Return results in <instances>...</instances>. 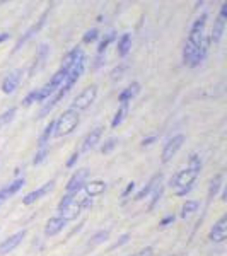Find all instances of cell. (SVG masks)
<instances>
[{
	"label": "cell",
	"instance_id": "1",
	"mask_svg": "<svg viewBox=\"0 0 227 256\" xmlns=\"http://www.w3.org/2000/svg\"><path fill=\"white\" fill-rule=\"evenodd\" d=\"M200 171H202V160L196 154H193L192 158H190L188 168L181 169V171H178L171 178V183L169 184L176 190V195L178 196L186 195L190 190L193 188V183H195V180L198 178V174H200Z\"/></svg>",
	"mask_w": 227,
	"mask_h": 256
},
{
	"label": "cell",
	"instance_id": "2",
	"mask_svg": "<svg viewBox=\"0 0 227 256\" xmlns=\"http://www.w3.org/2000/svg\"><path fill=\"white\" fill-rule=\"evenodd\" d=\"M79 122H80V116L77 111H74L70 108L65 110L58 116V120H55V130H53V135H55V137H65V135H70L77 128Z\"/></svg>",
	"mask_w": 227,
	"mask_h": 256
},
{
	"label": "cell",
	"instance_id": "3",
	"mask_svg": "<svg viewBox=\"0 0 227 256\" xmlns=\"http://www.w3.org/2000/svg\"><path fill=\"white\" fill-rule=\"evenodd\" d=\"M96 98H98V86L96 84H92V86H88L82 92L77 96L76 99H74V102H72V108L70 110H74V111H84V110H88L90 104H92L94 101H96Z\"/></svg>",
	"mask_w": 227,
	"mask_h": 256
},
{
	"label": "cell",
	"instance_id": "4",
	"mask_svg": "<svg viewBox=\"0 0 227 256\" xmlns=\"http://www.w3.org/2000/svg\"><path fill=\"white\" fill-rule=\"evenodd\" d=\"M207 19H208L207 14H202L200 18L193 22L192 30H190L188 43L192 44V46H195L196 50L202 46V43H204V40H205L204 32H205V26H207Z\"/></svg>",
	"mask_w": 227,
	"mask_h": 256
},
{
	"label": "cell",
	"instance_id": "5",
	"mask_svg": "<svg viewBox=\"0 0 227 256\" xmlns=\"http://www.w3.org/2000/svg\"><path fill=\"white\" fill-rule=\"evenodd\" d=\"M226 20H227V4H222L220 12H218L216 22H214L212 32H210L208 43H214V44L220 43L222 36H224V31H226Z\"/></svg>",
	"mask_w": 227,
	"mask_h": 256
},
{
	"label": "cell",
	"instance_id": "6",
	"mask_svg": "<svg viewBox=\"0 0 227 256\" xmlns=\"http://www.w3.org/2000/svg\"><path fill=\"white\" fill-rule=\"evenodd\" d=\"M183 144H184V135L183 134H180V135H174L169 142L164 146V150H162V156H160V159H162V162L166 164L169 162L172 158L176 156V152L180 150L181 147H183Z\"/></svg>",
	"mask_w": 227,
	"mask_h": 256
},
{
	"label": "cell",
	"instance_id": "7",
	"mask_svg": "<svg viewBox=\"0 0 227 256\" xmlns=\"http://www.w3.org/2000/svg\"><path fill=\"white\" fill-rule=\"evenodd\" d=\"M89 178V171L88 169H79L72 174V178L68 180L67 183V193H79L86 184V180Z\"/></svg>",
	"mask_w": 227,
	"mask_h": 256
},
{
	"label": "cell",
	"instance_id": "8",
	"mask_svg": "<svg viewBox=\"0 0 227 256\" xmlns=\"http://www.w3.org/2000/svg\"><path fill=\"white\" fill-rule=\"evenodd\" d=\"M48 14H50V9L44 10V12H43V16H41V18L38 19V22H36V24H32V26L30 28V30H28L26 32H24V34H22V38H20V40L18 41V43H16L14 52H18V50H19L20 46H22L24 43H28V41H30V40L32 38V36H34V34H38V32L41 31V28L44 26V22H46Z\"/></svg>",
	"mask_w": 227,
	"mask_h": 256
},
{
	"label": "cell",
	"instance_id": "9",
	"mask_svg": "<svg viewBox=\"0 0 227 256\" xmlns=\"http://www.w3.org/2000/svg\"><path fill=\"white\" fill-rule=\"evenodd\" d=\"M208 238H210V241H214V242H222L227 238V216H222L216 224H214V227L210 229Z\"/></svg>",
	"mask_w": 227,
	"mask_h": 256
},
{
	"label": "cell",
	"instance_id": "10",
	"mask_svg": "<svg viewBox=\"0 0 227 256\" xmlns=\"http://www.w3.org/2000/svg\"><path fill=\"white\" fill-rule=\"evenodd\" d=\"M53 186H55V181H53V180L48 181V183H44L43 186H40L38 190H34V192L28 193V195L22 198V204L24 205H31V204H34V202L41 200L43 196H46V193L52 192Z\"/></svg>",
	"mask_w": 227,
	"mask_h": 256
},
{
	"label": "cell",
	"instance_id": "11",
	"mask_svg": "<svg viewBox=\"0 0 227 256\" xmlns=\"http://www.w3.org/2000/svg\"><path fill=\"white\" fill-rule=\"evenodd\" d=\"M26 238V230H19V232L12 234L6 239V241L0 244V254H9L10 251H14L16 248H18L20 242H22V239Z\"/></svg>",
	"mask_w": 227,
	"mask_h": 256
},
{
	"label": "cell",
	"instance_id": "12",
	"mask_svg": "<svg viewBox=\"0 0 227 256\" xmlns=\"http://www.w3.org/2000/svg\"><path fill=\"white\" fill-rule=\"evenodd\" d=\"M84 58H86L84 50H82L80 46H76L74 50H70V52L67 53V55H65L64 64H62V67H60V68L68 70V68H72L76 64H79L80 60H84Z\"/></svg>",
	"mask_w": 227,
	"mask_h": 256
},
{
	"label": "cell",
	"instance_id": "13",
	"mask_svg": "<svg viewBox=\"0 0 227 256\" xmlns=\"http://www.w3.org/2000/svg\"><path fill=\"white\" fill-rule=\"evenodd\" d=\"M160 183H162V174H160V172H158V174L152 176V178H150V181H148L146 186H144V188L137 193V195H135L134 200L140 202V200H144V198H147L152 192H154L156 188L160 186Z\"/></svg>",
	"mask_w": 227,
	"mask_h": 256
},
{
	"label": "cell",
	"instance_id": "14",
	"mask_svg": "<svg viewBox=\"0 0 227 256\" xmlns=\"http://www.w3.org/2000/svg\"><path fill=\"white\" fill-rule=\"evenodd\" d=\"M65 226H67V220H64L62 217L58 216L52 217L46 222V226H44V234H46L48 238H53V236H56V234H60Z\"/></svg>",
	"mask_w": 227,
	"mask_h": 256
},
{
	"label": "cell",
	"instance_id": "15",
	"mask_svg": "<svg viewBox=\"0 0 227 256\" xmlns=\"http://www.w3.org/2000/svg\"><path fill=\"white\" fill-rule=\"evenodd\" d=\"M101 135H102V128H101V126L94 128V130H90L89 134L86 135L84 142H82L80 150H82V152H88V150H90L92 147H96L98 144H99V140H101Z\"/></svg>",
	"mask_w": 227,
	"mask_h": 256
},
{
	"label": "cell",
	"instance_id": "16",
	"mask_svg": "<svg viewBox=\"0 0 227 256\" xmlns=\"http://www.w3.org/2000/svg\"><path fill=\"white\" fill-rule=\"evenodd\" d=\"M82 204H80V200L77 198L76 202H74L72 205H68L67 208H64V210H60V216L58 217H62L64 220H67V222H70V220H76L77 217L80 216V212H82Z\"/></svg>",
	"mask_w": 227,
	"mask_h": 256
},
{
	"label": "cell",
	"instance_id": "17",
	"mask_svg": "<svg viewBox=\"0 0 227 256\" xmlns=\"http://www.w3.org/2000/svg\"><path fill=\"white\" fill-rule=\"evenodd\" d=\"M19 82H20V72H19V70H16V72L9 74V76L4 79V82H2V92L4 94L16 92V89L19 88Z\"/></svg>",
	"mask_w": 227,
	"mask_h": 256
},
{
	"label": "cell",
	"instance_id": "18",
	"mask_svg": "<svg viewBox=\"0 0 227 256\" xmlns=\"http://www.w3.org/2000/svg\"><path fill=\"white\" fill-rule=\"evenodd\" d=\"M84 192H86V195H88V198L99 196L106 192V183L101 180H94V181H90V183L84 184Z\"/></svg>",
	"mask_w": 227,
	"mask_h": 256
},
{
	"label": "cell",
	"instance_id": "19",
	"mask_svg": "<svg viewBox=\"0 0 227 256\" xmlns=\"http://www.w3.org/2000/svg\"><path fill=\"white\" fill-rule=\"evenodd\" d=\"M138 92H140V84H138V82H132L128 88L122 90V94L118 96V101L122 102V104H123V102H126V104H128V102H130L135 96H137Z\"/></svg>",
	"mask_w": 227,
	"mask_h": 256
},
{
	"label": "cell",
	"instance_id": "20",
	"mask_svg": "<svg viewBox=\"0 0 227 256\" xmlns=\"http://www.w3.org/2000/svg\"><path fill=\"white\" fill-rule=\"evenodd\" d=\"M48 52H50L48 44H41L40 50H38V55H36V58H34V64H32V67H31V74L34 72V70H40L41 67H43L44 62H46V58H48Z\"/></svg>",
	"mask_w": 227,
	"mask_h": 256
},
{
	"label": "cell",
	"instance_id": "21",
	"mask_svg": "<svg viewBox=\"0 0 227 256\" xmlns=\"http://www.w3.org/2000/svg\"><path fill=\"white\" fill-rule=\"evenodd\" d=\"M130 48H132V34H128V32H125V34H122V38L118 40L116 52H118V55L123 58V56L128 55Z\"/></svg>",
	"mask_w": 227,
	"mask_h": 256
},
{
	"label": "cell",
	"instance_id": "22",
	"mask_svg": "<svg viewBox=\"0 0 227 256\" xmlns=\"http://www.w3.org/2000/svg\"><path fill=\"white\" fill-rule=\"evenodd\" d=\"M126 114H128V104H126V102H123V104L118 108L116 113H114V118H113V122H111V126L118 128L123 123V120L126 118Z\"/></svg>",
	"mask_w": 227,
	"mask_h": 256
},
{
	"label": "cell",
	"instance_id": "23",
	"mask_svg": "<svg viewBox=\"0 0 227 256\" xmlns=\"http://www.w3.org/2000/svg\"><path fill=\"white\" fill-rule=\"evenodd\" d=\"M24 184H26V180H24V178H18V180H14V181H12V183L9 184V186H6V188H4L2 192L6 193L7 196L16 195V193H18L19 190L24 186Z\"/></svg>",
	"mask_w": 227,
	"mask_h": 256
},
{
	"label": "cell",
	"instance_id": "24",
	"mask_svg": "<svg viewBox=\"0 0 227 256\" xmlns=\"http://www.w3.org/2000/svg\"><path fill=\"white\" fill-rule=\"evenodd\" d=\"M222 183H224V176L222 174H217L212 178L210 181V186H208V198H214L218 193V190L222 188Z\"/></svg>",
	"mask_w": 227,
	"mask_h": 256
},
{
	"label": "cell",
	"instance_id": "25",
	"mask_svg": "<svg viewBox=\"0 0 227 256\" xmlns=\"http://www.w3.org/2000/svg\"><path fill=\"white\" fill-rule=\"evenodd\" d=\"M198 207H200V204H198L196 200H186L183 204V207H181V217L186 218L188 216H192L193 212H196Z\"/></svg>",
	"mask_w": 227,
	"mask_h": 256
},
{
	"label": "cell",
	"instance_id": "26",
	"mask_svg": "<svg viewBox=\"0 0 227 256\" xmlns=\"http://www.w3.org/2000/svg\"><path fill=\"white\" fill-rule=\"evenodd\" d=\"M53 130H55V122H50L48 125H46V128H44V132H43V135L40 137V142H38V147L40 148H43V147H46V144H48V140H50V137L53 135Z\"/></svg>",
	"mask_w": 227,
	"mask_h": 256
},
{
	"label": "cell",
	"instance_id": "27",
	"mask_svg": "<svg viewBox=\"0 0 227 256\" xmlns=\"http://www.w3.org/2000/svg\"><path fill=\"white\" fill-rule=\"evenodd\" d=\"M113 40H114V32H113V31H110L108 34H104V38L101 40V43H99V46H98V55H99V56L104 55V52L108 50L110 43H111Z\"/></svg>",
	"mask_w": 227,
	"mask_h": 256
},
{
	"label": "cell",
	"instance_id": "28",
	"mask_svg": "<svg viewBox=\"0 0 227 256\" xmlns=\"http://www.w3.org/2000/svg\"><path fill=\"white\" fill-rule=\"evenodd\" d=\"M76 200H77V193H65L64 198H62L60 204H58V212H60V210H64V208H67L68 205H72Z\"/></svg>",
	"mask_w": 227,
	"mask_h": 256
},
{
	"label": "cell",
	"instance_id": "29",
	"mask_svg": "<svg viewBox=\"0 0 227 256\" xmlns=\"http://www.w3.org/2000/svg\"><path fill=\"white\" fill-rule=\"evenodd\" d=\"M16 113H18V110L10 108L9 111H6V113L0 114V126H4V125H7L9 122H12V120H14V116H16Z\"/></svg>",
	"mask_w": 227,
	"mask_h": 256
},
{
	"label": "cell",
	"instance_id": "30",
	"mask_svg": "<svg viewBox=\"0 0 227 256\" xmlns=\"http://www.w3.org/2000/svg\"><path fill=\"white\" fill-rule=\"evenodd\" d=\"M99 38V31L96 30V28H92V30H89V31H86V34H84V38H82V41H84L86 44H89V43H94Z\"/></svg>",
	"mask_w": 227,
	"mask_h": 256
},
{
	"label": "cell",
	"instance_id": "31",
	"mask_svg": "<svg viewBox=\"0 0 227 256\" xmlns=\"http://www.w3.org/2000/svg\"><path fill=\"white\" fill-rule=\"evenodd\" d=\"M160 196H162V186H158L152 192V202H150V205H148V210H152L158 205V202L160 200Z\"/></svg>",
	"mask_w": 227,
	"mask_h": 256
},
{
	"label": "cell",
	"instance_id": "32",
	"mask_svg": "<svg viewBox=\"0 0 227 256\" xmlns=\"http://www.w3.org/2000/svg\"><path fill=\"white\" fill-rule=\"evenodd\" d=\"M108 236H110V232L108 230H99L98 234H94L92 236V244H101V242H104L106 239H108Z\"/></svg>",
	"mask_w": 227,
	"mask_h": 256
},
{
	"label": "cell",
	"instance_id": "33",
	"mask_svg": "<svg viewBox=\"0 0 227 256\" xmlns=\"http://www.w3.org/2000/svg\"><path fill=\"white\" fill-rule=\"evenodd\" d=\"M46 156H48V148H46V147L40 148V150L36 152V156H34V160H32V164H34V166H38V164H41L44 159H46Z\"/></svg>",
	"mask_w": 227,
	"mask_h": 256
},
{
	"label": "cell",
	"instance_id": "34",
	"mask_svg": "<svg viewBox=\"0 0 227 256\" xmlns=\"http://www.w3.org/2000/svg\"><path fill=\"white\" fill-rule=\"evenodd\" d=\"M116 144H118V140H116V138H110V140H106L104 146L101 147V152H102V154H110V152L113 150L114 147H116Z\"/></svg>",
	"mask_w": 227,
	"mask_h": 256
},
{
	"label": "cell",
	"instance_id": "35",
	"mask_svg": "<svg viewBox=\"0 0 227 256\" xmlns=\"http://www.w3.org/2000/svg\"><path fill=\"white\" fill-rule=\"evenodd\" d=\"M130 256H154V250H152L150 246H147V248H144V250H140L138 253L130 254Z\"/></svg>",
	"mask_w": 227,
	"mask_h": 256
},
{
	"label": "cell",
	"instance_id": "36",
	"mask_svg": "<svg viewBox=\"0 0 227 256\" xmlns=\"http://www.w3.org/2000/svg\"><path fill=\"white\" fill-rule=\"evenodd\" d=\"M79 156H80V150H76L72 156H70V159L67 160V168H74V164L79 160Z\"/></svg>",
	"mask_w": 227,
	"mask_h": 256
},
{
	"label": "cell",
	"instance_id": "37",
	"mask_svg": "<svg viewBox=\"0 0 227 256\" xmlns=\"http://www.w3.org/2000/svg\"><path fill=\"white\" fill-rule=\"evenodd\" d=\"M123 70H125V65H122V67L114 68L113 72H111V77H113V80H116V79H120V77H122Z\"/></svg>",
	"mask_w": 227,
	"mask_h": 256
},
{
	"label": "cell",
	"instance_id": "38",
	"mask_svg": "<svg viewBox=\"0 0 227 256\" xmlns=\"http://www.w3.org/2000/svg\"><path fill=\"white\" fill-rule=\"evenodd\" d=\"M172 222H174V216H168V217H164L162 220H160V226L166 227L169 224H172Z\"/></svg>",
	"mask_w": 227,
	"mask_h": 256
},
{
	"label": "cell",
	"instance_id": "39",
	"mask_svg": "<svg viewBox=\"0 0 227 256\" xmlns=\"http://www.w3.org/2000/svg\"><path fill=\"white\" fill-rule=\"evenodd\" d=\"M134 190H135V183H134V181H132V183H128V186H126L125 192H123V198H126V196H128L130 193L134 192Z\"/></svg>",
	"mask_w": 227,
	"mask_h": 256
},
{
	"label": "cell",
	"instance_id": "40",
	"mask_svg": "<svg viewBox=\"0 0 227 256\" xmlns=\"http://www.w3.org/2000/svg\"><path fill=\"white\" fill-rule=\"evenodd\" d=\"M152 142H156V137H148L142 140V146H150Z\"/></svg>",
	"mask_w": 227,
	"mask_h": 256
},
{
	"label": "cell",
	"instance_id": "41",
	"mask_svg": "<svg viewBox=\"0 0 227 256\" xmlns=\"http://www.w3.org/2000/svg\"><path fill=\"white\" fill-rule=\"evenodd\" d=\"M6 200H7V195H6L4 192H0V207H2L4 202H6Z\"/></svg>",
	"mask_w": 227,
	"mask_h": 256
},
{
	"label": "cell",
	"instance_id": "42",
	"mask_svg": "<svg viewBox=\"0 0 227 256\" xmlns=\"http://www.w3.org/2000/svg\"><path fill=\"white\" fill-rule=\"evenodd\" d=\"M7 38H9V32H0V43H2V41H6Z\"/></svg>",
	"mask_w": 227,
	"mask_h": 256
}]
</instances>
